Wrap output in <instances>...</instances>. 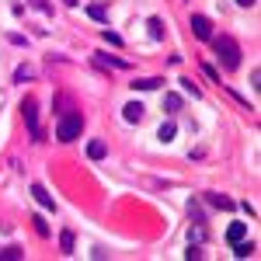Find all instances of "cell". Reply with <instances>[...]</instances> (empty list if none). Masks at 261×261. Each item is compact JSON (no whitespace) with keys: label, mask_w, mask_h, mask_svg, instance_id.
I'll list each match as a JSON object with an SVG mask.
<instances>
[{"label":"cell","mask_w":261,"mask_h":261,"mask_svg":"<svg viewBox=\"0 0 261 261\" xmlns=\"http://www.w3.org/2000/svg\"><path fill=\"white\" fill-rule=\"evenodd\" d=\"M105 153H108V146H105V140H91V143H87V157H91V161H101Z\"/></svg>","instance_id":"9c48e42d"},{"label":"cell","mask_w":261,"mask_h":261,"mask_svg":"<svg viewBox=\"0 0 261 261\" xmlns=\"http://www.w3.org/2000/svg\"><path fill=\"white\" fill-rule=\"evenodd\" d=\"M205 202L216 205V209H233V205H237L233 199H226V195H220V192H205Z\"/></svg>","instance_id":"52a82bcc"},{"label":"cell","mask_w":261,"mask_h":261,"mask_svg":"<svg viewBox=\"0 0 261 261\" xmlns=\"http://www.w3.org/2000/svg\"><path fill=\"white\" fill-rule=\"evenodd\" d=\"M84 133V115L81 112H63V119L56 122V140L60 143H73Z\"/></svg>","instance_id":"7a4b0ae2"},{"label":"cell","mask_w":261,"mask_h":261,"mask_svg":"<svg viewBox=\"0 0 261 261\" xmlns=\"http://www.w3.org/2000/svg\"><path fill=\"white\" fill-rule=\"evenodd\" d=\"M161 84H164L161 77H140V81H133L129 87H133V91H157Z\"/></svg>","instance_id":"ba28073f"},{"label":"cell","mask_w":261,"mask_h":261,"mask_svg":"<svg viewBox=\"0 0 261 261\" xmlns=\"http://www.w3.org/2000/svg\"><path fill=\"white\" fill-rule=\"evenodd\" d=\"M28 4H32L35 11H42V14H53V4H49V0H28Z\"/></svg>","instance_id":"44dd1931"},{"label":"cell","mask_w":261,"mask_h":261,"mask_svg":"<svg viewBox=\"0 0 261 261\" xmlns=\"http://www.w3.org/2000/svg\"><path fill=\"white\" fill-rule=\"evenodd\" d=\"M237 4H241V7H254L258 0H237Z\"/></svg>","instance_id":"4316f807"},{"label":"cell","mask_w":261,"mask_h":261,"mask_svg":"<svg viewBox=\"0 0 261 261\" xmlns=\"http://www.w3.org/2000/svg\"><path fill=\"white\" fill-rule=\"evenodd\" d=\"M32 223H35V233H39V237H49V233H53V230H49V223L42 220V216H32Z\"/></svg>","instance_id":"e0dca14e"},{"label":"cell","mask_w":261,"mask_h":261,"mask_svg":"<svg viewBox=\"0 0 261 261\" xmlns=\"http://www.w3.org/2000/svg\"><path fill=\"white\" fill-rule=\"evenodd\" d=\"M185 258L195 261V258H205V251H199V247H192V251H185Z\"/></svg>","instance_id":"d4e9b609"},{"label":"cell","mask_w":261,"mask_h":261,"mask_svg":"<svg viewBox=\"0 0 261 261\" xmlns=\"http://www.w3.org/2000/svg\"><path fill=\"white\" fill-rule=\"evenodd\" d=\"M94 63H101V66H112V70H125V63H122V60H112V56H101V53L94 56Z\"/></svg>","instance_id":"2e32d148"},{"label":"cell","mask_w":261,"mask_h":261,"mask_svg":"<svg viewBox=\"0 0 261 261\" xmlns=\"http://www.w3.org/2000/svg\"><path fill=\"white\" fill-rule=\"evenodd\" d=\"M63 4H66V7H77V4H81V0H63Z\"/></svg>","instance_id":"83f0119b"},{"label":"cell","mask_w":261,"mask_h":261,"mask_svg":"<svg viewBox=\"0 0 261 261\" xmlns=\"http://www.w3.org/2000/svg\"><path fill=\"white\" fill-rule=\"evenodd\" d=\"M21 115H24V125H28L32 140H42V125H39V101H35V98H24V101H21Z\"/></svg>","instance_id":"3957f363"},{"label":"cell","mask_w":261,"mask_h":261,"mask_svg":"<svg viewBox=\"0 0 261 261\" xmlns=\"http://www.w3.org/2000/svg\"><path fill=\"white\" fill-rule=\"evenodd\" d=\"M0 258H4V261H18V258H24V251H21L18 244H11V247H4V251H0Z\"/></svg>","instance_id":"9a60e30c"},{"label":"cell","mask_w":261,"mask_h":261,"mask_svg":"<svg viewBox=\"0 0 261 261\" xmlns=\"http://www.w3.org/2000/svg\"><path fill=\"white\" fill-rule=\"evenodd\" d=\"M188 213H192V220H205V216H202V209H199V205H195V202H188Z\"/></svg>","instance_id":"cb8c5ba5"},{"label":"cell","mask_w":261,"mask_h":261,"mask_svg":"<svg viewBox=\"0 0 261 261\" xmlns=\"http://www.w3.org/2000/svg\"><path fill=\"white\" fill-rule=\"evenodd\" d=\"M14 81H18V84L32 81V66H18V70H14Z\"/></svg>","instance_id":"d6986e66"},{"label":"cell","mask_w":261,"mask_h":261,"mask_svg":"<svg viewBox=\"0 0 261 261\" xmlns=\"http://www.w3.org/2000/svg\"><path fill=\"white\" fill-rule=\"evenodd\" d=\"M101 35H105V42H112V45H122V35H115V32H112V28H105V32H101Z\"/></svg>","instance_id":"603a6c76"},{"label":"cell","mask_w":261,"mask_h":261,"mask_svg":"<svg viewBox=\"0 0 261 261\" xmlns=\"http://www.w3.org/2000/svg\"><path fill=\"white\" fill-rule=\"evenodd\" d=\"M251 87H254V91L261 87V70H254V73H251Z\"/></svg>","instance_id":"484cf974"},{"label":"cell","mask_w":261,"mask_h":261,"mask_svg":"<svg viewBox=\"0 0 261 261\" xmlns=\"http://www.w3.org/2000/svg\"><path fill=\"white\" fill-rule=\"evenodd\" d=\"M209 42H213L216 63H220L223 70H237V66H241V45L230 39V35H223V39H209Z\"/></svg>","instance_id":"6da1fadb"},{"label":"cell","mask_w":261,"mask_h":261,"mask_svg":"<svg viewBox=\"0 0 261 261\" xmlns=\"http://www.w3.org/2000/svg\"><path fill=\"white\" fill-rule=\"evenodd\" d=\"M87 14H91V18H94V21H105V18H108L101 4H91V7H87Z\"/></svg>","instance_id":"ffe728a7"},{"label":"cell","mask_w":261,"mask_h":261,"mask_svg":"<svg viewBox=\"0 0 261 261\" xmlns=\"http://www.w3.org/2000/svg\"><path fill=\"white\" fill-rule=\"evenodd\" d=\"M146 28H150V39H157V42L164 39V21L161 18H150V21H146Z\"/></svg>","instance_id":"4fadbf2b"},{"label":"cell","mask_w":261,"mask_h":261,"mask_svg":"<svg viewBox=\"0 0 261 261\" xmlns=\"http://www.w3.org/2000/svg\"><path fill=\"white\" fill-rule=\"evenodd\" d=\"M32 195H35V202H39L42 209H56V199H53V195H49L42 185H32Z\"/></svg>","instance_id":"5b68a950"},{"label":"cell","mask_w":261,"mask_h":261,"mask_svg":"<svg viewBox=\"0 0 261 261\" xmlns=\"http://www.w3.org/2000/svg\"><path fill=\"white\" fill-rule=\"evenodd\" d=\"M188 24H192V35H195V39H202V42L213 39V21L205 18V14H192Z\"/></svg>","instance_id":"277c9868"},{"label":"cell","mask_w":261,"mask_h":261,"mask_svg":"<svg viewBox=\"0 0 261 261\" xmlns=\"http://www.w3.org/2000/svg\"><path fill=\"white\" fill-rule=\"evenodd\" d=\"M181 87H185V94H195V98H199V87H195V84H192V81H188V77H181Z\"/></svg>","instance_id":"7402d4cb"},{"label":"cell","mask_w":261,"mask_h":261,"mask_svg":"<svg viewBox=\"0 0 261 261\" xmlns=\"http://www.w3.org/2000/svg\"><path fill=\"white\" fill-rule=\"evenodd\" d=\"M174 133H178V129H174V122H164V125H161V140H164V143L174 140Z\"/></svg>","instance_id":"ac0fdd59"},{"label":"cell","mask_w":261,"mask_h":261,"mask_svg":"<svg viewBox=\"0 0 261 261\" xmlns=\"http://www.w3.org/2000/svg\"><path fill=\"white\" fill-rule=\"evenodd\" d=\"M164 112H181V94H164Z\"/></svg>","instance_id":"5bb4252c"},{"label":"cell","mask_w":261,"mask_h":261,"mask_svg":"<svg viewBox=\"0 0 261 261\" xmlns=\"http://www.w3.org/2000/svg\"><path fill=\"white\" fill-rule=\"evenodd\" d=\"M241 237H247V223H230V230H226V241L237 244Z\"/></svg>","instance_id":"30bf717a"},{"label":"cell","mask_w":261,"mask_h":261,"mask_svg":"<svg viewBox=\"0 0 261 261\" xmlns=\"http://www.w3.org/2000/svg\"><path fill=\"white\" fill-rule=\"evenodd\" d=\"M233 254H237V258H251V254H254V244H247V241L241 237V241L233 244Z\"/></svg>","instance_id":"7c38bea8"},{"label":"cell","mask_w":261,"mask_h":261,"mask_svg":"<svg viewBox=\"0 0 261 261\" xmlns=\"http://www.w3.org/2000/svg\"><path fill=\"white\" fill-rule=\"evenodd\" d=\"M60 251L63 254H73V230H63L60 233Z\"/></svg>","instance_id":"8fae6325"},{"label":"cell","mask_w":261,"mask_h":261,"mask_svg":"<svg viewBox=\"0 0 261 261\" xmlns=\"http://www.w3.org/2000/svg\"><path fill=\"white\" fill-rule=\"evenodd\" d=\"M122 115H125V122H140L143 115H146V108H143L140 101H129V105L122 108Z\"/></svg>","instance_id":"8992f818"}]
</instances>
